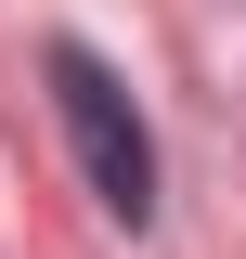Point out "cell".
Returning a JSON list of instances; mask_svg holds the SVG:
<instances>
[{"label":"cell","instance_id":"6da1fadb","mask_svg":"<svg viewBox=\"0 0 246 259\" xmlns=\"http://www.w3.org/2000/svg\"><path fill=\"white\" fill-rule=\"evenodd\" d=\"M39 78H52V117H65V143H78L91 207L143 233V221H155V130H143V104H130V78H117L104 52H78V39H52Z\"/></svg>","mask_w":246,"mask_h":259}]
</instances>
